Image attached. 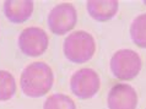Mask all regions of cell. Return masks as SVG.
<instances>
[{
	"label": "cell",
	"instance_id": "cell-9",
	"mask_svg": "<svg viewBox=\"0 0 146 109\" xmlns=\"http://www.w3.org/2000/svg\"><path fill=\"white\" fill-rule=\"evenodd\" d=\"M119 7L115 0H91L87 1V11L96 21H108L117 14Z\"/></svg>",
	"mask_w": 146,
	"mask_h": 109
},
{
	"label": "cell",
	"instance_id": "cell-8",
	"mask_svg": "<svg viewBox=\"0 0 146 109\" xmlns=\"http://www.w3.org/2000/svg\"><path fill=\"white\" fill-rule=\"evenodd\" d=\"M4 11L7 20L15 23H21L31 17L33 11V3L28 0H7L4 3Z\"/></svg>",
	"mask_w": 146,
	"mask_h": 109
},
{
	"label": "cell",
	"instance_id": "cell-6",
	"mask_svg": "<svg viewBox=\"0 0 146 109\" xmlns=\"http://www.w3.org/2000/svg\"><path fill=\"white\" fill-rule=\"evenodd\" d=\"M19 47L28 56H39L48 48V36L42 28L28 27L20 34Z\"/></svg>",
	"mask_w": 146,
	"mask_h": 109
},
{
	"label": "cell",
	"instance_id": "cell-2",
	"mask_svg": "<svg viewBox=\"0 0 146 109\" xmlns=\"http://www.w3.org/2000/svg\"><path fill=\"white\" fill-rule=\"evenodd\" d=\"M96 50L93 37L85 31H76L66 37L64 42V54L72 63L88 61Z\"/></svg>",
	"mask_w": 146,
	"mask_h": 109
},
{
	"label": "cell",
	"instance_id": "cell-3",
	"mask_svg": "<svg viewBox=\"0 0 146 109\" xmlns=\"http://www.w3.org/2000/svg\"><path fill=\"white\" fill-rule=\"evenodd\" d=\"M111 70L117 79L129 81L136 77L141 70V59L137 53L130 49H121L112 56Z\"/></svg>",
	"mask_w": 146,
	"mask_h": 109
},
{
	"label": "cell",
	"instance_id": "cell-11",
	"mask_svg": "<svg viewBox=\"0 0 146 109\" xmlns=\"http://www.w3.org/2000/svg\"><path fill=\"white\" fill-rule=\"evenodd\" d=\"M16 92V82L14 76L5 70H0V100L13 98Z\"/></svg>",
	"mask_w": 146,
	"mask_h": 109
},
{
	"label": "cell",
	"instance_id": "cell-4",
	"mask_svg": "<svg viewBox=\"0 0 146 109\" xmlns=\"http://www.w3.org/2000/svg\"><path fill=\"white\" fill-rule=\"evenodd\" d=\"M78 14L75 7L69 3H63L54 6L48 16V26L55 34H65L75 27Z\"/></svg>",
	"mask_w": 146,
	"mask_h": 109
},
{
	"label": "cell",
	"instance_id": "cell-5",
	"mask_svg": "<svg viewBox=\"0 0 146 109\" xmlns=\"http://www.w3.org/2000/svg\"><path fill=\"white\" fill-rule=\"evenodd\" d=\"M71 91L81 99H88L98 92L101 81L98 74L92 69H81L76 71L70 80Z\"/></svg>",
	"mask_w": 146,
	"mask_h": 109
},
{
	"label": "cell",
	"instance_id": "cell-7",
	"mask_svg": "<svg viewBox=\"0 0 146 109\" xmlns=\"http://www.w3.org/2000/svg\"><path fill=\"white\" fill-rule=\"evenodd\" d=\"M109 109H135L137 104V94L129 85L119 83L112 87L107 98Z\"/></svg>",
	"mask_w": 146,
	"mask_h": 109
},
{
	"label": "cell",
	"instance_id": "cell-1",
	"mask_svg": "<svg viewBox=\"0 0 146 109\" xmlns=\"http://www.w3.org/2000/svg\"><path fill=\"white\" fill-rule=\"evenodd\" d=\"M53 71L46 63H33L23 70L21 75V88L28 97H42L53 86Z\"/></svg>",
	"mask_w": 146,
	"mask_h": 109
},
{
	"label": "cell",
	"instance_id": "cell-10",
	"mask_svg": "<svg viewBox=\"0 0 146 109\" xmlns=\"http://www.w3.org/2000/svg\"><path fill=\"white\" fill-rule=\"evenodd\" d=\"M133 42L140 48H146V14H143L134 20L130 27Z\"/></svg>",
	"mask_w": 146,
	"mask_h": 109
},
{
	"label": "cell",
	"instance_id": "cell-12",
	"mask_svg": "<svg viewBox=\"0 0 146 109\" xmlns=\"http://www.w3.org/2000/svg\"><path fill=\"white\" fill-rule=\"evenodd\" d=\"M43 109H76V107L70 97L62 93H55L47 98Z\"/></svg>",
	"mask_w": 146,
	"mask_h": 109
},
{
	"label": "cell",
	"instance_id": "cell-13",
	"mask_svg": "<svg viewBox=\"0 0 146 109\" xmlns=\"http://www.w3.org/2000/svg\"><path fill=\"white\" fill-rule=\"evenodd\" d=\"M145 4H146V1H145Z\"/></svg>",
	"mask_w": 146,
	"mask_h": 109
}]
</instances>
